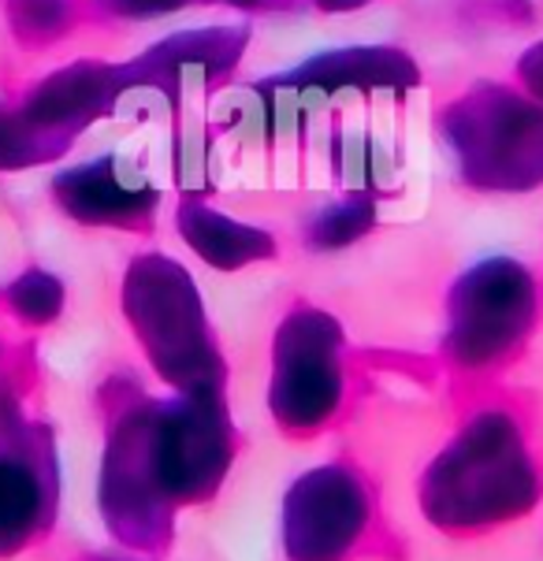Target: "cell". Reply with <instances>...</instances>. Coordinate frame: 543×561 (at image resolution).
<instances>
[{
    "label": "cell",
    "instance_id": "obj_8",
    "mask_svg": "<svg viewBox=\"0 0 543 561\" xmlns=\"http://www.w3.org/2000/svg\"><path fill=\"white\" fill-rule=\"evenodd\" d=\"M56 202L64 213L90 227H142L157 213V186L120 157L86 160L56 175Z\"/></svg>",
    "mask_w": 543,
    "mask_h": 561
},
{
    "label": "cell",
    "instance_id": "obj_15",
    "mask_svg": "<svg viewBox=\"0 0 543 561\" xmlns=\"http://www.w3.org/2000/svg\"><path fill=\"white\" fill-rule=\"evenodd\" d=\"M376 213H373V202L365 194H350L347 202L324 208L313 224V242L317 245H347L354 242L358 234H365L373 227Z\"/></svg>",
    "mask_w": 543,
    "mask_h": 561
},
{
    "label": "cell",
    "instance_id": "obj_2",
    "mask_svg": "<svg viewBox=\"0 0 543 561\" xmlns=\"http://www.w3.org/2000/svg\"><path fill=\"white\" fill-rule=\"evenodd\" d=\"M543 488L525 435L507 413H480L428 469L421 502L440 528L476 531L521 517Z\"/></svg>",
    "mask_w": 543,
    "mask_h": 561
},
{
    "label": "cell",
    "instance_id": "obj_17",
    "mask_svg": "<svg viewBox=\"0 0 543 561\" xmlns=\"http://www.w3.org/2000/svg\"><path fill=\"white\" fill-rule=\"evenodd\" d=\"M15 34L31 37V42H45L56 37L71 23V12L64 0H8Z\"/></svg>",
    "mask_w": 543,
    "mask_h": 561
},
{
    "label": "cell",
    "instance_id": "obj_21",
    "mask_svg": "<svg viewBox=\"0 0 543 561\" xmlns=\"http://www.w3.org/2000/svg\"><path fill=\"white\" fill-rule=\"evenodd\" d=\"M98 561H104V558H98Z\"/></svg>",
    "mask_w": 543,
    "mask_h": 561
},
{
    "label": "cell",
    "instance_id": "obj_19",
    "mask_svg": "<svg viewBox=\"0 0 543 561\" xmlns=\"http://www.w3.org/2000/svg\"><path fill=\"white\" fill-rule=\"evenodd\" d=\"M518 71H521V82L529 85L532 101H540V104H543V42H540V45H532V49H529L525 56H521Z\"/></svg>",
    "mask_w": 543,
    "mask_h": 561
},
{
    "label": "cell",
    "instance_id": "obj_3",
    "mask_svg": "<svg viewBox=\"0 0 543 561\" xmlns=\"http://www.w3.org/2000/svg\"><path fill=\"white\" fill-rule=\"evenodd\" d=\"M123 309L146 357L179 391H220L224 360L186 268L160 253L138 256L123 283Z\"/></svg>",
    "mask_w": 543,
    "mask_h": 561
},
{
    "label": "cell",
    "instance_id": "obj_1",
    "mask_svg": "<svg viewBox=\"0 0 543 561\" xmlns=\"http://www.w3.org/2000/svg\"><path fill=\"white\" fill-rule=\"evenodd\" d=\"M231 461L220 391L138 402L120 413L101 469V510L116 539L160 547L176 502L208 499Z\"/></svg>",
    "mask_w": 543,
    "mask_h": 561
},
{
    "label": "cell",
    "instance_id": "obj_11",
    "mask_svg": "<svg viewBox=\"0 0 543 561\" xmlns=\"http://www.w3.org/2000/svg\"><path fill=\"white\" fill-rule=\"evenodd\" d=\"M246 49V31L235 26H216V31L176 34L160 42L154 53L127 64V90L138 85H157L168 98H176L186 82L227 75Z\"/></svg>",
    "mask_w": 543,
    "mask_h": 561
},
{
    "label": "cell",
    "instance_id": "obj_5",
    "mask_svg": "<svg viewBox=\"0 0 543 561\" xmlns=\"http://www.w3.org/2000/svg\"><path fill=\"white\" fill-rule=\"evenodd\" d=\"M540 317V290L510 256L476 264L446 298V354L462 368H491L525 346Z\"/></svg>",
    "mask_w": 543,
    "mask_h": 561
},
{
    "label": "cell",
    "instance_id": "obj_7",
    "mask_svg": "<svg viewBox=\"0 0 543 561\" xmlns=\"http://www.w3.org/2000/svg\"><path fill=\"white\" fill-rule=\"evenodd\" d=\"M369 520V491L347 465L306 472L287 494L283 543L291 561H342Z\"/></svg>",
    "mask_w": 543,
    "mask_h": 561
},
{
    "label": "cell",
    "instance_id": "obj_14",
    "mask_svg": "<svg viewBox=\"0 0 543 561\" xmlns=\"http://www.w3.org/2000/svg\"><path fill=\"white\" fill-rule=\"evenodd\" d=\"M64 157V146L45 138L42 130L31 127V119L19 108H4L0 104V171H19L31 164H49V160Z\"/></svg>",
    "mask_w": 543,
    "mask_h": 561
},
{
    "label": "cell",
    "instance_id": "obj_9",
    "mask_svg": "<svg viewBox=\"0 0 543 561\" xmlns=\"http://www.w3.org/2000/svg\"><path fill=\"white\" fill-rule=\"evenodd\" d=\"M123 93H127V68L82 60L37 82L19 112L31 119L34 130L68 149L82 127L116 108Z\"/></svg>",
    "mask_w": 543,
    "mask_h": 561
},
{
    "label": "cell",
    "instance_id": "obj_13",
    "mask_svg": "<svg viewBox=\"0 0 543 561\" xmlns=\"http://www.w3.org/2000/svg\"><path fill=\"white\" fill-rule=\"evenodd\" d=\"M179 234L190 242V250L202 253V261L227 272L275 256V239L269 231L238 224L231 216L216 213V208H208L202 202L179 205Z\"/></svg>",
    "mask_w": 543,
    "mask_h": 561
},
{
    "label": "cell",
    "instance_id": "obj_4",
    "mask_svg": "<svg viewBox=\"0 0 543 561\" xmlns=\"http://www.w3.org/2000/svg\"><path fill=\"white\" fill-rule=\"evenodd\" d=\"M462 179L476 190L525 194L543 186V104L507 85H473L443 116Z\"/></svg>",
    "mask_w": 543,
    "mask_h": 561
},
{
    "label": "cell",
    "instance_id": "obj_18",
    "mask_svg": "<svg viewBox=\"0 0 543 561\" xmlns=\"http://www.w3.org/2000/svg\"><path fill=\"white\" fill-rule=\"evenodd\" d=\"M186 4H208V0H104V8H109V12L127 15V19L165 15V12H176V8H186ZM216 4L261 8V4H272V0H216Z\"/></svg>",
    "mask_w": 543,
    "mask_h": 561
},
{
    "label": "cell",
    "instance_id": "obj_6",
    "mask_svg": "<svg viewBox=\"0 0 543 561\" xmlns=\"http://www.w3.org/2000/svg\"><path fill=\"white\" fill-rule=\"evenodd\" d=\"M339 323L320 309H294L283 320L272 350L269 405L291 432H313L339 409Z\"/></svg>",
    "mask_w": 543,
    "mask_h": 561
},
{
    "label": "cell",
    "instance_id": "obj_10",
    "mask_svg": "<svg viewBox=\"0 0 543 561\" xmlns=\"http://www.w3.org/2000/svg\"><path fill=\"white\" fill-rule=\"evenodd\" d=\"M15 427V413H8L0 424V554H15L34 536L53 499L49 454Z\"/></svg>",
    "mask_w": 543,
    "mask_h": 561
},
{
    "label": "cell",
    "instance_id": "obj_20",
    "mask_svg": "<svg viewBox=\"0 0 543 561\" xmlns=\"http://www.w3.org/2000/svg\"><path fill=\"white\" fill-rule=\"evenodd\" d=\"M361 4H369V0H317V8H324V12H354Z\"/></svg>",
    "mask_w": 543,
    "mask_h": 561
},
{
    "label": "cell",
    "instance_id": "obj_12",
    "mask_svg": "<svg viewBox=\"0 0 543 561\" xmlns=\"http://www.w3.org/2000/svg\"><path fill=\"white\" fill-rule=\"evenodd\" d=\"M417 82V68L398 49H342L309 60L306 68L291 71L280 85L294 98L331 90H403Z\"/></svg>",
    "mask_w": 543,
    "mask_h": 561
},
{
    "label": "cell",
    "instance_id": "obj_16",
    "mask_svg": "<svg viewBox=\"0 0 543 561\" xmlns=\"http://www.w3.org/2000/svg\"><path fill=\"white\" fill-rule=\"evenodd\" d=\"M8 301H12V309L23 320L49 323L64 306V287H60V279H53L49 272L34 268V272H26L23 279H15L12 287H8Z\"/></svg>",
    "mask_w": 543,
    "mask_h": 561
}]
</instances>
